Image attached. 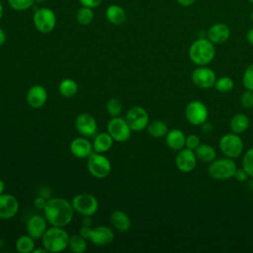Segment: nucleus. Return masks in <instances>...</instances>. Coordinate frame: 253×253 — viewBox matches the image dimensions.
I'll list each match as a JSON object with an SVG mask.
<instances>
[{
	"mask_svg": "<svg viewBox=\"0 0 253 253\" xmlns=\"http://www.w3.org/2000/svg\"><path fill=\"white\" fill-rule=\"evenodd\" d=\"M218 147L221 153L225 157L234 159L239 157L242 154L244 149V144L239 134L231 131L223 134L220 137L218 141Z\"/></svg>",
	"mask_w": 253,
	"mask_h": 253,
	"instance_id": "obj_6",
	"label": "nucleus"
},
{
	"mask_svg": "<svg viewBox=\"0 0 253 253\" xmlns=\"http://www.w3.org/2000/svg\"><path fill=\"white\" fill-rule=\"evenodd\" d=\"M47 221L44 216L40 214L32 215L26 224L27 233L32 236L35 240L41 239L47 229Z\"/></svg>",
	"mask_w": 253,
	"mask_h": 253,
	"instance_id": "obj_17",
	"label": "nucleus"
},
{
	"mask_svg": "<svg viewBox=\"0 0 253 253\" xmlns=\"http://www.w3.org/2000/svg\"><path fill=\"white\" fill-rule=\"evenodd\" d=\"M33 23L38 32L42 34H49L56 26V15L52 9L48 7H41L35 10Z\"/></svg>",
	"mask_w": 253,
	"mask_h": 253,
	"instance_id": "obj_5",
	"label": "nucleus"
},
{
	"mask_svg": "<svg viewBox=\"0 0 253 253\" xmlns=\"http://www.w3.org/2000/svg\"><path fill=\"white\" fill-rule=\"evenodd\" d=\"M35 239L28 233L18 237L15 243L16 250L20 253H33L35 250Z\"/></svg>",
	"mask_w": 253,
	"mask_h": 253,
	"instance_id": "obj_28",
	"label": "nucleus"
},
{
	"mask_svg": "<svg viewBox=\"0 0 253 253\" xmlns=\"http://www.w3.org/2000/svg\"><path fill=\"white\" fill-rule=\"evenodd\" d=\"M91 224H92L91 216L83 215V219H82V225H84V226H91Z\"/></svg>",
	"mask_w": 253,
	"mask_h": 253,
	"instance_id": "obj_47",
	"label": "nucleus"
},
{
	"mask_svg": "<svg viewBox=\"0 0 253 253\" xmlns=\"http://www.w3.org/2000/svg\"><path fill=\"white\" fill-rule=\"evenodd\" d=\"M70 235L63 227L51 226L46 229L42 237V246L47 252L56 253L65 250L68 247Z\"/></svg>",
	"mask_w": 253,
	"mask_h": 253,
	"instance_id": "obj_3",
	"label": "nucleus"
},
{
	"mask_svg": "<svg viewBox=\"0 0 253 253\" xmlns=\"http://www.w3.org/2000/svg\"><path fill=\"white\" fill-rule=\"evenodd\" d=\"M3 14H4V5H3L2 0H0V20L2 19Z\"/></svg>",
	"mask_w": 253,
	"mask_h": 253,
	"instance_id": "obj_50",
	"label": "nucleus"
},
{
	"mask_svg": "<svg viewBox=\"0 0 253 253\" xmlns=\"http://www.w3.org/2000/svg\"><path fill=\"white\" fill-rule=\"evenodd\" d=\"M197 161L198 158L195 151L187 147L179 150L175 158L176 167L183 173L192 172L197 165Z\"/></svg>",
	"mask_w": 253,
	"mask_h": 253,
	"instance_id": "obj_13",
	"label": "nucleus"
},
{
	"mask_svg": "<svg viewBox=\"0 0 253 253\" xmlns=\"http://www.w3.org/2000/svg\"><path fill=\"white\" fill-rule=\"evenodd\" d=\"M71 205L74 211L81 215L87 216L94 215L99 209V203L96 197L87 193L76 195L72 199Z\"/></svg>",
	"mask_w": 253,
	"mask_h": 253,
	"instance_id": "obj_8",
	"label": "nucleus"
},
{
	"mask_svg": "<svg viewBox=\"0 0 253 253\" xmlns=\"http://www.w3.org/2000/svg\"><path fill=\"white\" fill-rule=\"evenodd\" d=\"M114 231L110 227L105 225H99L92 228L89 239L94 245L103 247L109 245L114 240Z\"/></svg>",
	"mask_w": 253,
	"mask_h": 253,
	"instance_id": "obj_18",
	"label": "nucleus"
},
{
	"mask_svg": "<svg viewBox=\"0 0 253 253\" xmlns=\"http://www.w3.org/2000/svg\"><path fill=\"white\" fill-rule=\"evenodd\" d=\"M105 16L111 24L116 26L123 25L126 20V13L119 4L109 5L105 11Z\"/></svg>",
	"mask_w": 253,
	"mask_h": 253,
	"instance_id": "obj_23",
	"label": "nucleus"
},
{
	"mask_svg": "<svg viewBox=\"0 0 253 253\" xmlns=\"http://www.w3.org/2000/svg\"><path fill=\"white\" fill-rule=\"evenodd\" d=\"M213 87L219 93H229L234 88V82L229 76H221L216 78Z\"/></svg>",
	"mask_w": 253,
	"mask_h": 253,
	"instance_id": "obj_32",
	"label": "nucleus"
},
{
	"mask_svg": "<svg viewBox=\"0 0 253 253\" xmlns=\"http://www.w3.org/2000/svg\"><path fill=\"white\" fill-rule=\"evenodd\" d=\"M146 129H147L148 134L154 138L165 137V135L167 134V132L169 130L166 123H164L163 121H160V120L153 121L152 123L148 124Z\"/></svg>",
	"mask_w": 253,
	"mask_h": 253,
	"instance_id": "obj_27",
	"label": "nucleus"
},
{
	"mask_svg": "<svg viewBox=\"0 0 253 253\" xmlns=\"http://www.w3.org/2000/svg\"><path fill=\"white\" fill-rule=\"evenodd\" d=\"M246 41L250 45H253V27L250 28L246 33Z\"/></svg>",
	"mask_w": 253,
	"mask_h": 253,
	"instance_id": "obj_44",
	"label": "nucleus"
},
{
	"mask_svg": "<svg viewBox=\"0 0 253 253\" xmlns=\"http://www.w3.org/2000/svg\"><path fill=\"white\" fill-rule=\"evenodd\" d=\"M193 83L200 89H211L213 87L216 76L214 71L207 65L198 66L191 74Z\"/></svg>",
	"mask_w": 253,
	"mask_h": 253,
	"instance_id": "obj_12",
	"label": "nucleus"
},
{
	"mask_svg": "<svg viewBox=\"0 0 253 253\" xmlns=\"http://www.w3.org/2000/svg\"><path fill=\"white\" fill-rule=\"evenodd\" d=\"M74 214L70 202L64 198H49L43 209V215L51 226L64 227L68 225Z\"/></svg>",
	"mask_w": 253,
	"mask_h": 253,
	"instance_id": "obj_1",
	"label": "nucleus"
},
{
	"mask_svg": "<svg viewBox=\"0 0 253 253\" xmlns=\"http://www.w3.org/2000/svg\"><path fill=\"white\" fill-rule=\"evenodd\" d=\"M33 253H47L46 249L42 246V248H35V250L33 251Z\"/></svg>",
	"mask_w": 253,
	"mask_h": 253,
	"instance_id": "obj_48",
	"label": "nucleus"
},
{
	"mask_svg": "<svg viewBox=\"0 0 253 253\" xmlns=\"http://www.w3.org/2000/svg\"><path fill=\"white\" fill-rule=\"evenodd\" d=\"M81 6H85V7H89V8H97L99 7L104 0H78Z\"/></svg>",
	"mask_w": 253,
	"mask_h": 253,
	"instance_id": "obj_39",
	"label": "nucleus"
},
{
	"mask_svg": "<svg viewBox=\"0 0 253 253\" xmlns=\"http://www.w3.org/2000/svg\"><path fill=\"white\" fill-rule=\"evenodd\" d=\"M47 200L45 199V197L43 196H39L34 200V206L35 208H37L38 210H43L45 205H46Z\"/></svg>",
	"mask_w": 253,
	"mask_h": 253,
	"instance_id": "obj_41",
	"label": "nucleus"
},
{
	"mask_svg": "<svg viewBox=\"0 0 253 253\" xmlns=\"http://www.w3.org/2000/svg\"><path fill=\"white\" fill-rule=\"evenodd\" d=\"M75 18H76V21L78 24H80L82 26H88L94 20L93 9L89 8V7L81 6L77 10V12L75 14Z\"/></svg>",
	"mask_w": 253,
	"mask_h": 253,
	"instance_id": "obj_31",
	"label": "nucleus"
},
{
	"mask_svg": "<svg viewBox=\"0 0 253 253\" xmlns=\"http://www.w3.org/2000/svg\"><path fill=\"white\" fill-rule=\"evenodd\" d=\"M91 231H92V228L91 226H84L82 225L80 230H79V234L81 236H83L84 238L86 239H89L90 238V235H91Z\"/></svg>",
	"mask_w": 253,
	"mask_h": 253,
	"instance_id": "obj_42",
	"label": "nucleus"
},
{
	"mask_svg": "<svg viewBox=\"0 0 253 253\" xmlns=\"http://www.w3.org/2000/svg\"><path fill=\"white\" fill-rule=\"evenodd\" d=\"M165 142L170 149L179 151L185 147L186 135L181 129L173 128L168 130L167 134L165 135Z\"/></svg>",
	"mask_w": 253,
	"mask_h": 253,
	"instance_id": "obj_21",
	"label": "nucleus"
},
{
	"mask_svg": "<svg viewBox=\"0 0 253 253\" xmlns=\"http://www.w3.org/2000/svg\"><path fill=\"white\" fill-rule=\"evenodd\" d=\"M19 211V202L11 194L0 195V218L9 219L14 217Z\"/></svg>",
	"mask_w": 253,
	"mask_h": 253,
	"instance_id": "obj_16",
	"label": "nucleus"
},
{
	"mask_svg": "<svg viewBox=\"0 0 253 253\" xmlns=\"http://www.w3.org/2000/svg\"><path fill=\"white\" fill-rule=\"evenodd\" d=\"M240 103L245 109L253 108V91L246 89L240 96Z\"/></svg>",
	"mask_w": 253,
	"mask_h": 253,
	"instance_id": "obj_37",
	"label": "nucleus"
},
{
	"mask_svg": "<svg viewBox=\"0 0 253 253\" xmlns=\"http://www.w3.org/2000/svg\"><path fill=\"white\" fill-rule=\"evenodd\" d=\"M200 144H201V140H200V137L197 134L192 133V134H189L188 136H186V144H185V146L187 148L195 150Z\"/></svg>",
	"mask_w": 253,
	"mask_h": 253,
	"instance_id": "obj_38",
	"label": "nucleus"
},
{
	"mask_svg": "<svg viewBox=\"0 0 253 253\" xmlns=\"http://www.w3.org/2000/svg\"><path fill=\"white\" fill-rule=\"evenodd\" d=\"M7 40V36H6V33L4 32V30L2 28H0V46L3 45L5 43Z\"/></svg>",
	"mask_w": 253,
	"mask_h": 253,
	"instance_id": "obj_46",
	"label": "nucleus"
},
{
	"mask_svg": "<svg viewBox=\"0 0 253 253\" xmlns=\"http://www.w3.org/2000/svg\"><path fill=\"white\" fill-rule=\"evenodd\" d=\"M69 249L74 253H83L87 249V241L86 238L78 234H72L69 237L68 243Z\"/></svg>",
	"mask_w": 253,
	"mask_h": 253,
	"instance_id": "obj_30",
	"label": "nucleus"
},
{
	"mask_svg": "<svg viewBox=\"0 0 253 253\" xmlns=\"http://www.w3.org/2000/svg\"><path fill=\"white\" fill-rule=\"evenodd\" d=\"M75 127L82 136H95V134L97 133L96 119L92 115L87 113L80 114L75 120Z\"/></svg>",
	"mask_w": 253,
	"mask_h": 253,
	"instance_id": "obj_14",
	"label": "nucleus"
},
{
	"mask_svg": "<svg viewBox=\"0 0 253 253\" xmlns=\"http://www.w3.org/2000/svg\"><path fill=\"white\" fill-rule=\"evenodd\" d=\"M250 18H251V21L253 22V10L251 11V15H250Z\"/></svg>",
	"mask_w": 253,
	"mask_h": 253,
	"instance_id": "obj_52",
	"label": "nucleus"
},
{
	"mask_svg": "<svg viewBox=\"0 0 253 253\" xmlns=\"http://www.w3.org/2000/svg\"><path fill=\"white\" fill-rule=\"evenodd\" d=\"M242 84L245 89L253 91V63L248 65L242 75Z\"/></svg>",
	"mask_w": 253,
	"mask_h": 253,
	"instance_id": "obj_36",
	"label": "nucleus"
},
{
	"mask_svg": "<svg viewBox=\"0 0 253 253\" xmlns=\"http://www.w3.org/2000/svg\"><path fill=\"white\" fill-rule=\"evenodd\" d=\"M188 56L197 66L208 65L215 56V44L207 37H200L191 43L188 49Z\"/></svg>",
	"mask_w": 253,
	"mask_h": 253,
	"instance_id": "obj_2",
	"label": "nucleus"
},
{
	"mask_svg": "<svg viewBox=\"0 0 253 253\" xmlns=\"http://www.w3.org/2000/svg\"><path fill=\"white\" fill-rule=\"evenodd\" d=\"M4 190H5V183L2 179H0V195L4 193Z\"/></svg>",
	"mask_w": 253,
	"mask_h": 253,
	"instance_id": "obj_49",
	"label": "nucleus"
},
{
	"mask_svg": "<svg viewBox=\"0 0 253 253\" xmlns=\"http://www.w3.org/2000/svg\"><path fill=\"white\" fill-rule=\"evenodd\" d=\"M35 2H36V3H39V4H41V3H43V2H45V0H35Z\"/></svg>",
	"mask_w": 253,
	"mask_h": 253,
	"instance_id": "obj_51",
	"label": "nucleus"
},
{
	"mask_svg": "<svg viewBox=\"0 0 253 253\" xmlns=\"http://www.w3.org/2000/svg\"><path fill=\"white\" fill-rule=\"evenodd\" d=\"M58 91L61 96L65 98H71L77 94L78 85L73 79L65 78L59 83Z\"/></svg>",
	"mask_w": 253,
	"mask_h": 253,
	"instance_id": "obj_29",
	"label": "nucleus"
},
{
	"mask_svg": "<svg viewBox=\"0 0 253 253\" xmlns=\"http://www.w3.org/2000/svg\"><path fill=\"white\" fill-rule=\"evenodd\" d=\"M7 3L12 10L18 12L27 11L36 4L35 0H7Z\"/></svg>",
	"mask_w": 253,
	"mask_h": 253,
	"instance_id": "obj_33",
	"label": "nucleus"
},
{
	"mask_svg": "<svg viewBox=\"0 0 253 253\" xmlns=\"http://www.w3.org/2000/svg\"><path fill=\"white\" fill-rule=\"evenodd\" d=\"M249 3H251V4H253V0H247Z\"/></svg>",
	"mask_w": 253,
	"mask_h": 253,
	"instance_id": "obj_53",
	"label": "nucleus"
},
{
	"mask_svg": "<svg viewBox=\"0 0 253 253\" xmlns=\"http://www.w3.org/2000/svg\"><path fill=\"white\" fill-rule=\"evenodd\" d=\"M27 102L28 104L35 109L42 108L44 106L47 100V92L42 85H33L27 92Z\"/></svg>",
	"mask_w": 253,
	"mask_h": 253,
	"instance_id": "obj_20",
	"label": "nucleus"
},
{
	"mask_svg": "<svg viewBox=\"0 0 253 253\" xmlns=\"http://www.w3.org/2000/svg\"><path fill=\"white\" fill-rule=\"evenodd\" d=\"M110 222L120 232H126L131 226L129 216L123 211H114L110 215Z\"/></svg>",
	"mask_w": 253,
	"mask_h": 253,
	"instance_id": "obj_22",
	"label": "nucleus"
},
{
	"mask_svg": "<svg viewBox=\"0 0 253 253\" xmlns=\"http://www.w3.org/2000/svg\"><path fill=\"white\" fill-rule=\"evenodd\" d=\"M197 0H176V2L182 7H190L192 6Z\"/></svg>",
	"mask_w": 253,
	"mask_h": 253,
	"instance_id": "obj_43",
	"label": "nucleus"
},
{
	"mask_svg": "<svg viewBox=\"0 0 253 253\" xmlns=\"http://www.w3.org/2000/svg\"><path fill=\"white\" fill-rule=\"evenodd\" d=\"M108 114L113 117H119V115L122 113L123 110V104L122 102L117 98H111L106 105Z\"/></svg>",
	"mask_w": 253,
	"mask_h": 253,
	"instance_id": "obj_35",
	"label": "nucleus"
},
{
	"mask_svg": "<svg viewBox=\"0 0 253 253\" xmlns=\"http://www.w3.org/2000/svg\"><path fill=\"white\" fill-rule=\"evenodd\" d=\"M230 28L225 23H214L207 31V38L214 44H221L230 38Z\"/></svg>",
	"mask_w": 253,
	"mask_h": 253,
	"instance_id": "obj_15",
	"label": "nucleus"
},
{
	"mask_svg": "<svg viewBox=\"0 0 253 253\" xmlns=\"http://www.w3.org/2000/svg\"><path fill=\"white\" fill-rule=\"evenodd\" d=\"M202 130H203L204 132H206V133H209V132H211V131L212 130V126H211L210 123L206 122V123H204V124L202 125Z\"/></svg>",
	"mask_w": 253,
	"mask_h": 253,
	"instance_id": "obj_45",
	"label": "nucleus"
},
{
	"mask_svg": "<svg viewBox=\"0 0 253 253\" xmlns=\"http://www.w3.org/2000/svg\"><path fill=\"white\" fill-rule=\"evenodd\" d=\"M237 166L234 160L224 156L211 161L208 167V173L212 179L227 180L233 178Z\"/></svg>",
	"mask_w": 253,
	"mask_h": 253,
	"instance_id": "obj_4",
	"label": "nucleus"
},
{
	"mask_svg": "<svg viewBox=\"0 0 253 253\" xmlns=\"http://www.w3.org/2000/svg\"><path fill=\"white\" fill-rule=\"evenodd\" d=\"M113 137L110 135V133L107 132H100L96 133L92 142L93 150L97 153H105L111 149L114 143Z\"/></svg>",
	"mask_w": 253,
	"mask_h": 253,
	"instance_id": "obj_24",
	"label": "nucleus"
},
{
	"mask_svg": "<svg viewBox=\"0 0 253 253\" xmlns=\"http://www.w3.org/2000/svg\"><path fill=\"white\" fill-rule=\"evenodd\" d=\"M126 121L132 131H141L149 124V116L146 110L140 106L131 107L126 114Z\"/></svg>",
	"mask_w": 253,
	"mask_h": 253,
	"instance_id": "obj_10",
	"label": "nucleus"
},
{
	"mask_svg": "<svg viewBox=\"0 0 253 253\" xmlns=\"http://www.w3.org/2000/svg\"><path fill=\"white\" fill-rule=\"evenodd\" d=\"M248 177H249L248 174L246 173V171L243 168H237L234 173V176H233V178L235 180H237L238 182H245L248 179Z\"/></svg>",
	"mask_w": 253,
	"mask_h": 253,
	"instance_id": "obj_40",
	"label": "nucleus"
},
{
	"mask_svg": "<svg viewBox=\"0 0 253 253\" xmlns=\"http://www.w3.org/2000/svg\"><path fill=\"white\" fill-rule=\"evenodd\" d=\"M250 126V120L248 116L243 113L235 114L229 121V127L232 132L241 134L245 132Z\"/></svg>",
	"mask_w": 253,
	"mask_h": 253,
	"instance_id": "obj_25",
	"label": "nucleus"
},
{
	"mask_svg": "<svg viewBox=\"0 0 253 253\" xmlns=\"http://www.w3.org/2000/svg\"><path fill=\"white\" fill-rule=\"evenodd\" d=\"M185 117L191 125L202 126L208 120L209 111L202 101L193 100L185 108Z\"/></svg>",
	"mask_w": 253,
	"mask_h": 253,
	"instance_id": "obj_9",
	"label": "nucleus"
},
{
	"mask_svg": "<svg viewBox=\"0 0 253 253\" xmlns=\"http://www.w3.org/2000/svg\"><path fill=\"white\" fill-rule=\"evenodd\" d=\"M194 151L198 160L205 163H211L216 158L215 149L211 145L207 143H201Z\"/></svg>",
	"mask_w": 253,
	"mask_h": 253,
	"instance_id": "obj_26",
	"label": "nucleus"
},
{
	"mask_svg": "<svg viewBox=\"0 0 253 253\" xmlns=\"http://www.w3.org/2000/svg\"><path fill=\"white\" fill-rule=\"evenodd\" d=\"M242 168L249 177L253 178V147L248 148L242 157Z\"/></svg>",
	"mask_w": 253,
	"mask_h": 253,
	"instance_id": "obj_34",
	"label": "nucleus"
},
{
	"mask_svg": "<svg viewBox=\"0 0 253 253\" xmlns=\"http://www.w3.org/2000/svg\"><path fill=\"white\" fill-rule=\"evenodd\" d=\"M70 151L73 156L79 159L88 158L94 152L92 143L85 136L75 137L70 143Z\"/></svg>",
	"mask_w": 253,
	"mask_h": 253,
	"instance_id": "obj_19",
	"label": "nucleus"
},
{
	"mask_svg": "<svg viewBox=\"0 0 253 253\" xmlns=\"http://www.w3.org/2000/svg\"><path fill=\"white\" fill-rule=\"evenodd\" d=\"M107 131L115 141L125 142L129 139L132 130L128 126L126 119L121 117H113L108 122Z\"/></svg>",
	"mask_w": 253,
	"mask_h": 253,
	"instance_id": "obj_11",
	"label": "nucleus"
},
{
	"mask_svg": "<svg viewBox=\"0 0 253 253\" xmlns=\"http://www.w3.org/2000/svg\"><path fill=\"white\" fill-rule=\"evenodd\" d=\"M87 159V168L93 177L104 179L109 176L112 170V165L110 160L103 155V153L93 152Z\"/></svg>",
	"mask_w": 253,
	"mask_h": 253,
	"instance_id": "obj_7",
	"label": "nucleus"
}]
</instances>
